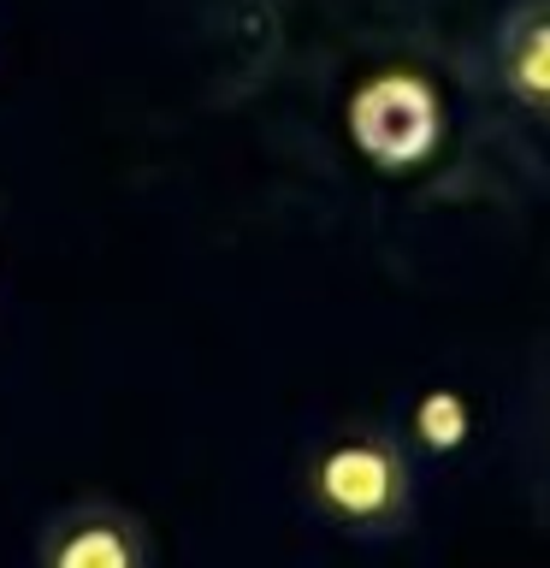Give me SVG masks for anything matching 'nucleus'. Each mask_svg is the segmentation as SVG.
<instances>
[{
  "label": "nucleus",
  "instance_id": "nucleus-1",
  "mask_svg": "<svg viewBox=\"0 0 550 568\" xmlns=\"http://www.w3.org/2000/svg\"><path fill=\"white\" fill-rule=\"evenodd\" d=\"M302 509L355 545H390L420 515V462L390 420H337L302 456Z\"/></svg>",
  "mask_w": 550,
  "mask_h": 568
},
{
  "label": "nucleus",
  "instance_id": "nucleus-2",
  "mask_svg": "<svg viewBox=\"0 0 550 568\" xmlns=\"http://www.w3.org/2000/svg\"><path fill=\"white\" fill-rule=\"evenodd\" d=\"M444 136V101L415 71H373L349 95V142L373 166L408 172L438 149Z\"/></svg>",
  "mask_w": 550,
  "mask_h": 568
},
{
  "label": "nucleus",
  "instance_id": "nucleus-3",
  "mask_svg": "<svg viewBox=\"0 0 550 568\" xmlns=\"http://www.w3.org/2000/svg\"><path fill=\"white\" fill-rule=\"evenodd\" d=\"M30 568H160V550L136 509L113 497H71L42 515Z\"/></svg>",
  "mask_w": 550,
  "mask_h": 568
},
{
  "label": "nucleus",
  "instance_id": "nucleus-4",
  "mask_svg": "<svg viewBox=\"0 0 550 568\" xmlns=\"http://www.w3.org/2000/svg\"><path fill=\"white\" fill-rule=\"evenodd\" d=\"M491 71L509 106L550 124V0H509L491 30Z\"/></svg>",
  "mask_w": 550,
  "mask_h": 568
},
{
  "label": "nucleus",
  "instance_id": "nucleus-5",
  "mask_svg": "<svg viewBox=\"0 0 550 568\" xmlns=\"http://www.w3.org/2000/svg\"><path fill=\"white\" fill-rule=\"evenodd\" d=\"M403 444L415 450V462H450L473 444V403L456 385H426L403 408Z\"/></svg>",
  "mask_w": 550,
  "mask_h": 568
}]
</instances>
